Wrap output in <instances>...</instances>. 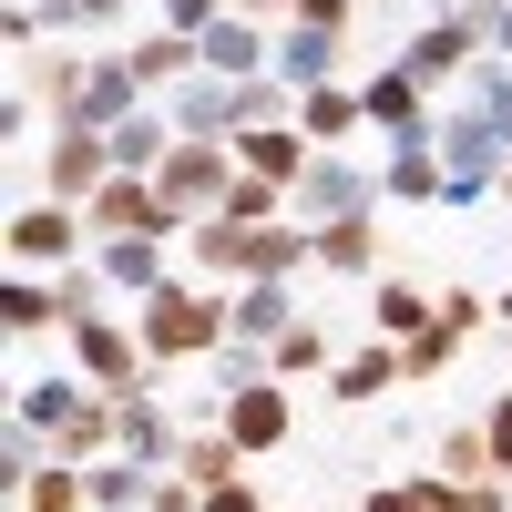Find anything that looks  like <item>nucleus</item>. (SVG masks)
Segmentation results:
<instances>
[{"label": "nucleus", "instance_id": "obj_1", "mask_svg": "<svg viewBox=\"0 0 512 512\" xmlns=\"http://www.w3.org/2000/svg\"><path fill=\"white\" fill-rule=\"evenodd\" d=\"M308 256H318V226H297V216H277V226H236V216L185 226V267H195V277H216V287H246V277H297Z\"/></svg>", "mask_w": 512, "mask_h": 512}, {"label": "nucleus", "instance_id": "obj_2", "mask_svg": "<svg viewBox=\"0 0 512 512\" xmlns=\"http://www.w3.org/2000/svg\"><path fill=\"white\" fill-rule=\"evenodd\" d=\"M134 328H144V359H154V369L216 359V349H226V287H216V277H164L144 308H134Z\"/></svg>", "mask_w": 512, "mask_h": 512}, {"label": "nucleus", "instance_id": "obj_3", "mask_svg": "<svg viewBox=\"0 0 512 512\" xmlns=\"http://www.w3.org/2000/svg\"><path fill=\"white\" fill-rule=\"evenodd\" d=\"M236 175H246V164H236V144H175V154H164V175H154V195L175 205L185 226H205V216H226Z\"/></svg>", "mask_w": 512, "mask_h": 512}, {"label": "nucleus", "instance_id": "obj_4", "mask_svg": "<svg viewBox=\"0 0 512 512\" xmlns=\"http://www.w3.org/2000/svg\"><path fill=\"white\" fill-rule=\"evenodd\" d=\"M82 246H93V226H82V205H62V195H41V205H21L11 216V267H82Z\"/></svg>", "mask_w": 512, "mask_h": 512}, {"label": "nucleus", "instance_id": "obj_5", "mask_svg": "<svg viewBox=\"0 0 512 512\" xmlns=\"http://www.w3.org/2000/svg\"><path fill=\"white\" fill-rule=\"evenodd\" d=\"M72 369L93 379V390H134V379L154 369V359H144V328H134V318H113V308H103V318H82V328H72Z\"/></svg>", "mask_w": 512, "mask_h": 512}, {"label": "nucleus", "instance_id": "obj_6", "mask_svg": "<svg viewBox=\"0 0 512 512\" xmlns=\"http://www.w3.org/2000/svg\"><path fill=\"white\" fill-rule=\"evenodd\" d=\"M113 185V134H82V123H52V154H41V195L93 205Z\"/></svg>", "mask_w": 512, "mask_h": 512}, {"label": "nucleus", "instance_id": "obj_7", "mask_svg": "<svg viewBox=\"0 0 512 512\" xmlns=\"http://www.w3.org/2000/svg\"><path fill=\"white\" fill-rule=\"evenodd\" d=\"M82 226H93V246L103 236H185V216L154 195V175H113L93 205H82Z\"/></svg>", "mask_w": 512, "mask_h": 512}, {"label": "nucleus", "instance_id": "obj_8", "mask_svg": "<svg viewBox=\"0 0 512 512\" xmlns=\"http://www.w3.org/2000/svg\"><path fill=\"white\" fill-rule=\"evenodd\" d=\"M205 420H226V431H236V451L256 461V451H277V441L297 431V400H287V379H256V390L205 400Z\"/></svg>", "mask_w": 512, "mask_h": 512}, {"label": "nucleus", "instance_id": "obj_9", "mask_svg": "<svg viewBox=\"0 0 512 512\" xmlns=\"http://www.w3.org/2000/svg\"><path fill=\"white\" fill-rule=\"evenodd\" d=\"M297 226H328V216H359V205H379V175L369 164H349V154H318L308 175H297Z\"/></svg>", "mask_w": 512, "mask_h": 512}, {"label": "nucleus", "instance_id": "obj_10", "mask_svg": "<svg viewBox=\"0 0 512 512\" xmlns=\"http://www.w3.org/2000/svg\"><path fill=\"white\" fill-rule=\"evenodd\" d=\"M164 123H175L185 144H236V82L226 72H195V82H175V93H164Z\"/></svg>", "mask_w": 512, "mask_h": 512}, {"label": "nucleus", "instance_id": "obj_11", "mask_svg": "<svg viewBox=\"0 0 512 512\" xmlns=\"http://www.w3.org/2000/svg\"><path fill=\"white\" fill-rule=\"evenodd\" d=\"M431 123H441V113H431ZM379 195H390V205H441V195H451L441 134H400V144H390V164H379Z\"/></svg>", "mask_w": 512, "mask_h": 512}, {"label": "nucleus", "instance_id": "obj_12", "mask_svg": "<svg viewBox=\"0 0 512 512\" xmlns=\"http://www.w3.org/2000/svg\"><path fill=\"white\" fill-rule=\"evenodd\" d=\"M287 328H297V277H246V287H226V338L277 349Z\"/></svg>", "mask_w": 512, "mask_h": 512}, {"label": "nucleus", "instance_id": "obj_13", "mask_svg": "<svg viewBox=\"0 0 512 512\" xmlns=\"http://www.w3.org/2000/svg\"><path fill=\"white\" fill-rule=\"evenodd\" d=\"M113 441L134 451V461H154V472H175V451H185V431L164 420V400L144 390V379H134V390H113Z\"/></svg>", "mask_w": 512, "mask_h": 512}, {"label": "nucleus", "instance_id": "obj_14", "mask_svg": "<svg viewBox=\"0 0 512 512\" xmlns=\"http://www.w3.org/2000/svg\"><path fill=\"white\" fill-rule=\"evenodd\" d=\"M195 52H205V72L246 82V72H277V31L256 21V11H226L216 31H195Z\"/></svg>", "mask_w": 512, "mask_h": 512}, {"label": "nucleus", "instance_id": "obj_15", "mask_svg": "<svg viewBox=\"0 0 512 512\" xmlns=\"http://www.w3.org/2000/svg\"><path fill=\"white\" fill-rule=\"evenodd\" d=\"M359 113H369L390 144H400V134H431V103H420V72H410V62H379V72L359 82Z\"/></svg>", "mask_w": 512, "mask_h": 512}, {"label": "nucleus", "instance_id": "obj_16", "mask_svg": "<svg viewBox=\"0 0 512 512\" xmlns=\"http://www.w3.org/2000/svg\"><path fill=\"white\" fill-rule=\"evenodd\" d=\"M400 379H410V369H400V338H369V349H349V359L328 369V400H338V410H369L379 390H400Z\"/></svg>", "mask_w": 512, "mask_h": 512}, {"label": "nucleus", "instance_id": "obj_17", "mask_svg": "<svg viewBox=\"0 0 512 512\" xmlns=\"http://www.w3.org/2000/svg\"><path fill=\"white\" fill-rule=\"evenodd\" d=\"M236 164H246V175H267V185H287V195H297V175L318 164V144L297 134V123H256V134H236Z\"/></svg>", "mask_w": 512, "mask_h": 512}, {"label": "nucleus", "instance_id": "obj_18", "mask_svg": "<svg viewBox=\"0 0 512 512\" xmlns=\"http://www.w3.org/2000/svg\"><path fill=\"white\" fill-rule=\"evenodd\" d=\"M359 123H369V113H359V82H308V93H297V134H308L318 154H338Z\"/></svg>", "mask_w": 512, "mask_h": 512}, {"label": "nucleus", "instance_id": "obj_19", "mask_svg": "<svg viewBox=\"0 0 512 512\" xmlns=\"http://www.w3.org/2000/svg\"><path fill=\"white\" fill-rule=\"evenodd\" d=\"M318 267H328V277H379V205L318 226Z\"/></svg>", "mask_w": 512, "mask_h": 512}, {"label": "nucleus", "instance_id": "obj_20", "mask_svg": "<svg viewBox=\"0 0 512 512\" xmlns=\"http://www.w3.org/2000/svg\"><path fill=\"white\" fill-rule=\"evenodd\" d=\"M0 318H11V338L72 328V318H62V277H41V267H11V287H0Z\"/></svg>", "mask_w": 512, "mask_h": 512}, {"label": "nucleus", "instance_id": "obj_21", "mask_svg": "<svg viewBox=\"0 0 512 512\" xmlns=\"http://www.w3.org/2000/svg\"><path fill=\"white\" fill-rule=\"evenodd\" d=\"M123 62H134V82H144V93H175V82H195V72H205L195 31H154V41H134Z\"/></svg>", "mask_w": 512, "mask_h": 512}, {"label": "nucleus", "instance_id": "obj_22", "mask_svg": "<svg viewBox=\"0 0 512 512\" xmlns=\"http://www.w3.org/2000/svg\"><path fill=\"white\" fill-rule=\"evenodd\" d=\"M93 256H103V277H113L123 297H154L164 277H175V267H164V236H103Z\"/></svg>", "mask_w": 512, "mask_h": 512}, {"label": "nucleus", "instance_id": "obj_23", "mask_svg": "<svg viewBox=\"0 0 512 512\" xmlns=\"http://www.w3.org/2000/svg\"><path fill=\"white\" fill-rule=\"evenodd\" d=\"M431 318H441V297L420 287V277H379V297H369V328L379 338H420Z\"/></svg>", "mask_w": 512, "mask_h": 512}, {"label": "nucleus", "instance_id": "obj_24", "mask_svg": "<svg viewBox=\"0 0 512 512\" xmlns=\"http://www.w3.org/2000/svg\"><path fill=\"white\" fill-rule=\"evenodd\" d=\"M338 52H349L338 31H308V21H287V31H277V72L297 82V93H308V82H338Z\"/></svg>", "mask_w": 512, "mask_h": 512}, {"label": "nucleus", "instance_id": "obj_25", "mask_svg": "<svg viewBox=\"0 0 512 512\" xmlns=\"http://www.w3.org/2000/svg\"><path fill=\"white\" fill-rule=\"evenodd\" d=\"M236 431H226V420H195V431H185V451H175V472L195 482V492H216V482H236Z\"/></svg>", "mask_w": 512, "mask_h": 512}, {"label": "nucleus", "instance_id": "obj_26", "mask_svg": "<svg viewBox=\"0 0 512 512\" xmlns=\"http://www.w3.org/2000/svg\"><path fill=\"white\" fill-rule=\"evenodd\" d=\"M82 400H93V379H82V369H62V379H31L11 420H31V431H62V420H72Z\"/></svg>", "mask_w": 512, "mask_h": 512}, {"label": "nucleus", "instance_id": "obj_27", "mask_svg": "<svg viewBox=\"0 0 512 512\" xmlns=\"http://www.w3.org/2000/svg\"><path fill=\"white\" fill-rule=\"evenodd\" d=\"M461 502H472V482H451V472H420V482L369 492V512H461Z\"/></svg>", "mask_w": 512, "mask_h": 512}, {"label": "nucleus", "instance_id": "obj_28", "mask_svg": "<svg viewBox=\"0 0 512 512\" xmlns=\"http://www.w3.org/2000/svg\"><path fill=\"white\" fill-rule=\"evenodd\" d=\"M267 369H277V379H318V369H338V349H328V328H318V318H297L277 349H267Z\"/></svg>", "mask_w": 512, "mask_h": 512}, {"label": "nucleus", "instance_id": "obj_29", "mask_svg": "<svg viewBox=\"0 0 512 512\" xmlns=\"http://www.w3.org/2000/svg\"><path fill=\"white\" fill-rule=\"evenodd\" d=\"M461 349H472V328H451V318H431V328H420V338H400V369L410 379H441Z\"/></svg>", "mask_w": 512, "mask_h": 512}, {"label": "nucleus", "instance_id": "obj_30", "mask_svg": "<svg viewBox=\"0 0 512 512\" xmlns=\"http://www.w3.org/2000/svg\"><path fill=\"white\" fill-rule=\"evenodd\" d=\"M21 512H93V472H82V461H52V472L21 492Z\"/></svg>", "mask_w": 512, "mask_h": 512}, {"label": "nucleus", "instance_id": "obj_31", "mask_svg": "<svg viewBox=\"0 0 512 512\" xmlns=\"http://www.w3.org/2000/svg\"><path fill=\"white\" fill-rule=\"evenodd\" d=\"M441 472H451V482H492V441H482V420L441 431Z\"/></svg>", "mask_w": 512, "mask_h": 512}, {"label": "nucleus", "instance_id": "obj_32", "mask_svg": "<svg viewBox=\"0 0 512 512\" xmlns=\"http://www.w3.org/2000/svg\"><path fill=\"white\" fill-rule=\"evenodd\" d=\"M205 369H216V400H226V390H256V379H277V369H267V349H256V338H226V349L205 359Z\"/></svg>", "mask_w": 512, "mask_h": 512}, {"label": "nucleus", "instance_id": "obj_33", "mask_svg": "<svg viewBox=\"0 0 512 512\" xmlns=\"http://www.w3.org/2000/svg\"><path fill=\"white\" fill-rule=\"evenodd\" d=\"M154 11H164V31H216L236 0H154Z\"/></svg>", "mask_w": 512, "mask_h": 512}, {"label": "nucleus", "instance_id": "obj_34", "mask_svg": "<svg viewBox=\"0 0 512 512\" xmlns=\"http://www.w3.org/2000/svg\"><path fill=\"white\" fill-rule=\"evenodd\" d=\"M287 21H308V31H338V41H349V21H359V0H297Z\"/></svg>", "mask_w": 512, "mask_h": 512}, {"label": "nucleus", "instance_id": "obj_35", "mask_svg": "<svg viewBox=\"0 0 512 512\" xmlns=\"http://www.w3.org/2000/svg\"><path fill=\"white\" fill-rule=\"evenodd\" d=\"M482 441H492V472H512V390L482 410Z\"/></svg>", "mask_w": 512, "mask_h": 512}, {"label": "nucleus", "instance_id": "obj_36", "mask_svg": "<svg viewBox=\"0 0 512 512\" xmlns=\"http://www.w3.org/2000/svg\"><path fill=\"white\" fill-rule=\"evenodd\" d=\"M461 512H512V472H492V482H472V502Z\"/></svg>", "mask_w": 512, "mask_h": 512}, {"label": "nucleus", "instance_id": "obj_37", "mask_svg": "<svg viewBox=\"0 0 512 512\" xmlns=\"http://www.w3.org/2000/svg\"><path fill=\"white\" fill-rule=\"evenodd\" d=\"M205 512H267V502H256L246 482H216V492H205Z\"/></svg>", "mask_w": 512, "mask_h": 512}, {"label": "nucleus", "instance_id": "obj_38", "mask_svg": "<svg viewBox=\"0 0 512 512\" xmlns=\"http://www.w3.org/2000/svg\"><path fill=\"white\" fill-rule=\"evenodd\" d=\"M123 11H134V0H82V21H123Z\"/></svg>", "mask_w": 512, "mask_h": 512}, {"label": "nucleus", "instance_id": "obj_39", "mask_svg": "<svg viewBox=\"0 0 512 512\" xmlns=\"http://www.w3.org/2000/svg\"><path fill=\"white\" fill-rule=\"evenodd\" d=\"M236 11H256V21H287V11H297V0H236Z\"/></svg>", "mask_w": 512, "mask_h": 512}, {"label": "nucleus", "instance_id": "obj_40", "mask_svg": "<svg viewBox=\"0 0 512 512\" xmlns=\"http://www.w3.org/2000/svg\"><path fill=\"white\" fill-rule=\"evenodd\" d=\"M492 52H502V62H512V0H502V21H492Z\"/></svg>", "mask_w": 512, "mask_h": 512}, {"label": "nucleus", "instance_id": "obj_41", "mask_svg": "<svg viewBox=\"0 0 512 512\" xmlns=\"http://www.w3.org/2000/svg\"><path fill=\"white\" fill-rule=\"evenodd\" d=\"M502 318H512V287H502Z\"/></svg>", "mask_w": 512, "mask_h": 512}, {"label": "nucleus", "instance_id": "obj_42", "mask_svg": "<svg viewBox=\"0 0 512 512\" xmlns=\"http://www.w3.org/2000/svg\"><path fill=\"white\" fill-rule=\"evenodd\" d=\"M502 195H512V175H502Z\"/></svg>", "mask_w": 512, "mask_h": 512}]
</instances>
